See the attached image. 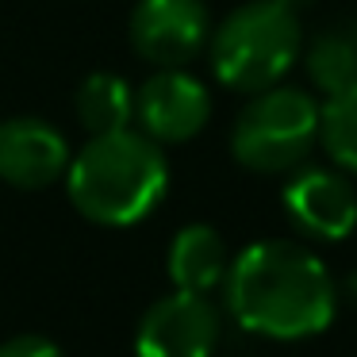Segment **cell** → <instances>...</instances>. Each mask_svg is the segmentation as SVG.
Returning <instances> with one entry per match:
<instances>
[{
	"label": "cell",
	"instance_id": "obj_6",
	"mask_svg": "<svg viewBox=\"0 0 357 357\" xmlns=\"http://www.w3.org/2000/svg\"><path fill=\"white\" fill-rule=\"evenodd\" d=\"M211 20L204 0H139L131 12V47L158 70H181L204 50Z\"/></svg>",
	"mask_w": 357,
	"mask_h": 357
},
{
	"label": "cell",
	"instance_id": "obj_1",
	"mask_svg": "<svg viewBox=\"0 0 357 357\" xmlns=\"http://www.w3.org/2000/svg\"><path fill=\"white\" fill-rule=\"evenodd\" d=\"M234 323L261 338H311L334 319V280L326 265L296 242L265 238L242 250L223 277Z\"/></svg>",
	"mask_w": 357,
	"mask_h": 357
},
{
	"label": "cell",
	"instance_id": "obj_2",
	"mask_svg": "<svg viewBox=\"0 0 357 357\" xmlns=\"http://www.w3.org/2000/svg\"><path fill=\"white\" fill-rule=\"evenodd\" d=\"M169 185L165 154L150 135L119 127L81 146L66 165V192L73 208L100 227H131L162 204Z\"/></svg>",
	"mask_w": 357,
	"mask_h": 357
},
{
	"label": "cell",
	"instance_id": "obj_13",
	"mask_svg": "<svg viewBox=\"0 0 357 357\" xmlns=\"http://www.w3.org/2000/svg\"><path fill=\"white\" fill-rule=\"evenodd\" d=\"M319 142L346 173H357V85L334 93L319 108Z\"/></svg>",
	"mask_w": 357,
	"mask_h": 357
},
{
	"label": "cell",
	"instance_id": "obj_14",
	"mask_svg": "<svg viewBox=\"0 0 357 357\" xmlns=\"http://www.w3.org/2000/svg\"><path fill=\"white\" fill-rule=\"evenodd\" d=\"M0 357H66V354L43 334H16L0 346Z\"/></svg>",
	"mask_w": 357,
	"mask_h": 357
},
{
	"label": "cell",
	"instance_id": "obj_5",
	"mask_svg": "<svg viewBox=\"0 0 357 357\" xmlns=\"http://www.w3.org/2000/svg\"><path fill=\"white\" fill-rule=\"evenodd\" d=\"M219 346V315L208 296L181 292L154 303L135 331V357H211Z\"/></svg>",
	"mask_w": 357,
	"mask_h": 357
},
{
	"label": "cell",
	"instance_id": "obj_9",
	"mask_svg": "<svg viewBox=\"0 0 357 357\" xmlns=\"http://www.w3.org/2000/svg\"><path fill=\"white\" fill-rule=\"evenodd\" d=\"M70 165V146L47 119H8L0 123V181L12 188H47Z\"/></svg>",
	"mask_w": 357,
	"mask_h": 357
},
{
	"label": "cell",
	"instance_id": "obj_10",
	"mask_svg": "<svg viewBox=\"0 0 357 357\" xmlns=\"http://www.w3.org/2000/svg\"><path fill=\"white\" fill-rule=\"evenodd\" d=\"M169 280L181 292H200L208 296L215 284H223L227 277V254H223V238L215 234V227L208 223H192L185 231H177L169 246Z\"/></svg>",
	"mask_w": 357,
	"mask_h": 357
},
{
	"label": "cell",
	"instance_id": "obj_7",
	"mask_svg": "<svg viewBox=\"0 0 357 357\" xmlns=\"http://www.w3.org/2000/svg\"><path fill=\"white\" fill-rule=\"evenodd\" d=\"M211 116V96L192 73L158 70L146 85L135 93V119L142 135L154 142H185L204 131Z\"/></svg>",
	"mask_w": 357,
	"mask_h": 357
},
{
	"label": "cell",
	"instance_id": "obj_11",
	"mask_svg": "<svg viewBox=\"0 0 357 357\" xmlns=\"http://www.w3.org/2000/svg\"><path fill=\"white\" fill-rule=\"evenodd\" d=\"M73 112H77L81 127H85L89 135L119 131V127H127L135 116V93L123 77H116V73H89L77 85Z\"/></svg>",
	"mask_w": 357,
	"mask_h": 357
},
{
	"label": "cell",
	"instance_id": "obj_4",
	"mask_svg": "<svg viewBox=\"0 0 357 357\" xmlns=\"http://www.w3.org/2000/svg\"><path fill=\"white\" fill-rule=\"evenodd\" d=\"M319 142V104L300 89H261L238 112L231 154L254 173H288Z\"/></svg>",
	"mask_w": 357,
	"mask_h": 357
},
{
	"label": "cell",
	"instance_id": "obj_15",
	"mask_svg": "<svg viewBox=\"0 0 357 357\" xmlns=\"http://www.w3.org/2000/svg\"><path fill=\"white\" fill-rule=\"evenodd\" d=\"M280 4H288V8H292V12H300L303 4H311V0H280Z\"/></svg>",
	"mask_w": 357,
	"mask_h": 357
},
{
	"label": "cell",
	"instance_id": "obj_8",
	"mask_svg": "<svg viewBox=\"0 0 357 357\" xmlns=\"http://www.w3.org/2000/svg\"><path fill=\"white\" fill-rule=\"evenodd\" d=\"M284 211L307 238L338 242L357 227V192L342 173L307 169L284 185Z\"/></svg>",
	"mask_w": 357,
	"mask_h": 357
},
{
	"label": "cell",
	"instance_id": "obj_3",
	"mask_svg": "<svg viewBox=\"0 0 357 357\" xmlns=\"http://www.w3.org/2000/svg\"><path fill=\"white\" fill-rule=\"evenodd\" d=\"M300 50V12L280 0H250L219 24L211 39V66L234 93H261L292 70Z\"/></svg>",
	"mask_w": 357,
	"mask_h": 357
},
{
	"label": "cell",
	"instance_id": "obj_12",
	"mask_svg": "<svg viewBox=\"0 0 357 357\" xmlns=\"http://www.w3.org/2000/svg\"><path fill=\"white\" fill-rule=\"evenodd\" d=\"M307 77L326 96L357 85V24L326 27L307 47Z\"/></svg>",
	"mask_w": 357,
	"mask_h": 357
}]
</instances>
